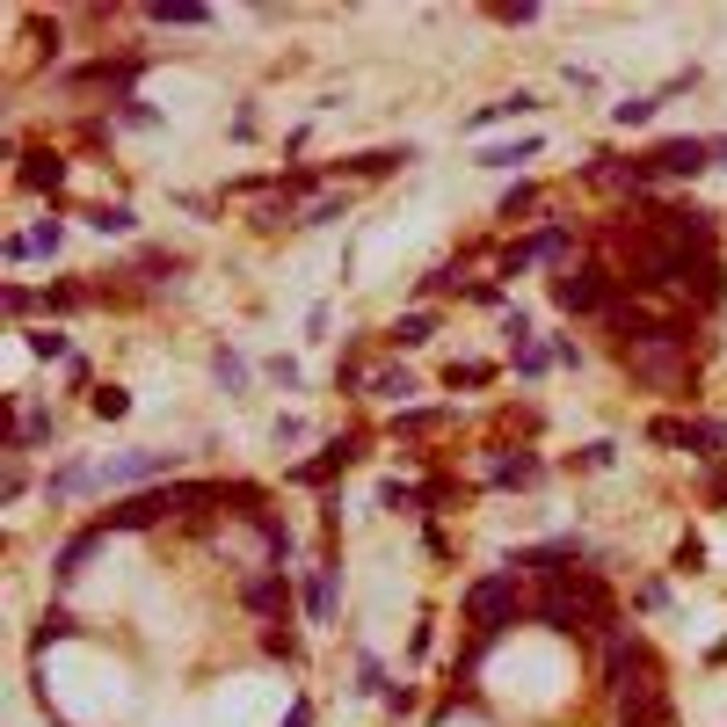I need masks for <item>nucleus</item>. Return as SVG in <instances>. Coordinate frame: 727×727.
<instances>
[{
	"mask_svg": "<svg viewBox=\"0 0 727 727\" xmlns=\"http://www.w3.org/2000/svg\"><path fill=\"white\" fill-rule=\"evenodd\" d=\"M139 73H146V59H87V66L66 73V87H117V95H131Z\"/></svg>",
	"mask_w": 727,
	"mask_h": 727,
	"instance_id": "nucleus-10",
	"label": "nucleus"
},
{
	"mask_svg": "<svg viewBox=\"0 0 727 727\" xmlns=\"http://www.w3.org/2000/svg\"><path fill=\"white\" fill-rule=\"evenodd\" d=\"M343 211H349V197H313V204L298 211V225H335Z\"/></svg>",
	"mask_w": 727,
	"mask_h": 727,
	"instance_id": "nucleus-40",
	"label": "nucleus"
},
{
	"mask_svg": "<svg viewBox=\"0 0 727 727\" xmlns=\"http://www.w3.org/2000/svg\"><path fill=\"white\" fill-rule=\"evenodd\" d=\"M415 503H422V487H400V481L379 487V509H415Z\"/></svg>",
	"mask_w": 727,
	"mask_h": 727,
	"instance_id": "nucleus-50",
	"label": "nucleus"
},
{
	"mask_svg": "<svg viewBox=\"0 0 727 727\" xmlns=\"http://www.w3.org/2000/svg\"><path fill=\"white\" fill-rule=\"evenodd\" d=\"M487 15H495V22H509V30H531V22H538V0H495Z\"/></svg>",
	"mask_w": 727,
	"mask_h": 727,
	"instance_id": "nucleus-35",
	"label": "nucleus"
},
{
	"mask_svg": "<svg viewBox=\"0 0 727 727\" xmlns=\"http://www.w3.org/2000/svg\"><path fill=\"white\" fill-rule=\"evenodd\" d=\"M30 241H36V255H59V247H66V225H59V219H44V225L30 233Z\"/></svg>",
	"mask_w": 727,
	"mask_h": 727,
	"instance_id": "nucleus-51",
	"label": "nucleus"
},
{
	"mask_svg": "<svg viewBox=\"0 0 727 727\" xmlns=\"http://www.w3.org/2000/svg\"><path fill=\"white\" fill-rule=\"evenodd\" d=\"M698 568H706V538L684 531V538H676V575H698Z\"/></svg>",
	"mask_w": 727,
	"mask_h": 727,
	"instance_id": "nucleus-42",
	"label": "nucleus"
},
{
	"mask_svg": "<svg viewBox=\"0 0 727 727\" xmlns=\"http://www.w3.org/2000/svg\"><path fill=\"white\" fill-rule=\"evenodd\" d=\"M87 408H95L103 422H124V415H131V393H124V386H95V393H87Z\"/></svg>",
	"mask_w": 727,
	"mask_h": 727,
	"instance_id": "nucleus-32",
	"label": "nucleus"
},
{
	"mask_svg": "<svg viewBox=\"0 0 727 727\" xmlns=\"http://www.w3.org/2000/svg\"><path fill=\"white\" fill-rule=\"evenodd\" d=\"M146 22H160V30H211V8L204 0H154Z\"/></svg>",
	"mask_w": 727,
	"mask_h": 727,
	"instance_id": "nucleus-17",
	"label": "nucleus"
},
{
	"mask_svg": "<svg viewBox=\"0 0 727 727\" xmlns=\"http://www.w3.org/2000/svg\"><path fill=\"white\" fill-rule=\"evenodd\" d=\"M364 393H371V400H393V408H408V393H415V371H408V364H379V371L364 379Z\"/></svg>",
	"mask_w": 727,
	"mask_h": 727,
	"instance_id": "nucleus-19",
	"label": "nucleus"
},
{
	"mask_svg": "<svg viewBox=\"0 0 727 727\" xmlns=\"http://www.w3.org/2000/svg\"><path fill=\"white\" fill-rule=\"evenodd\" d=\"M706 495H713V503L727 509V466H713V473H706Z\"/></svg>",
	"mask_w": 727,
	"mask_h": 727,
	"instance_id": "nucleus-58",
	"label": "nucleus"
},
{
	"mask_svg": "<svg viewBox=\"0 0 727 727\" xmlns=\"http://www.w3.org/2000/svg\"><path fill=\"white\" fill-rule=\"evenodd\" d=\"M247 225H255V233H284V225H298V211H292V197H262Z\"/></svg>",
	"mask_w": 727,
	"mask_h": 727,
	"instance_id": "nucleus-29",
	"label": "nucleus"
},
{
	"mask_svg": "<svg viewBox=\"0 0 727 727\" xmlns=\"http://www.w3.org/2000/svg\"><path fill=\"white\" fill-rule=\"evenodd\" d=\"M531 247H538V262H560V255H568V225H546V233H531Z\"/></svg>",
	"mask_w": 727,
	"mask_h": 727,
	"instance_id": "nucleus-45",
	"label": "nucleus"
},
{
	"mask_svg": "<svg viewBox=\"0 0 727 727\" xmlns=\"http://www.w3.org/2000/svg\"><path fill=\"white\" fill-rule=\"evenodd\" d=\"M0 306H8V320H22L30 306H44V292H30V284H8V292H0Z\"/></svg>",
	"mask_w": 727,
	"mask_h": 727,
	"instance_id": "nucleus-47",
	"label": "nucleus"
},
{
	"mask_svg": "<svg viewBox=\"0 0 727 727\" xmlns=\"http://www.w3.org/2000/svg\"><path fill=\"white\" fill-rule=\"evenodd\" d=\"M15 160H22L15 182H22V190H36V197H59V190H66V175H73V160L52 154V146H30V154H15Z\"/></svg>",
	"mask_w": 727,
	"mask_h": 727,
	"instance_id": "nucleus-9",
	"label": "nucleus"
},
{
	"mask_svg": "<svg viewBox=\"0 0 727 727\" xmlns=\"http://www.w3.org/2000/svg\"><path fill=\"white\" fill-rule=\"evenodd\" d=\"M73 633H81V619H73V611H44V619H36V633H30V647L36 655H44V647H59V641H73Z\"/></svg>",
	"mask_w": 727,
	"mask_h": 727,
	"instance_id": "nucleus-23",
	"label": "nucleus"
},
{
	"mask_svg": "<svg viewBox=\"0 0 727 727\" xmlns=\"http://www.w3.org/2000/svg\"><path fill=\"white\" fill-rule=\"evenodd\" d=\"M262 371H270V379H277V386H298V357H270V364H262Z\"/></svg>",
	"mask_w": 727,
	"mask_h": 727,
	"instance_id": "nucleus-55",
	"label": "nucleus"
},
{
	"mask_svg": "<svg viewBox=\"0 0 727 727\" xmlns=\"http://www.w3.org/2000/svg\"><path fill=\"white\" fill-rule=\"evenodd\" d=\"M430 335H436V313H400L393 328H386V343H393V349H422Z\"/></svg>",
	"mask_w": 727,
	"mask_h": 727,
	"instance_id": "nucleus-22",
	"label": "nucleus"
},
{
	"mask_svg": "<svg viewBox=\"0 0 727 727\" xmlns=\"http://www.w3.org/2000/svg\"><path fill=\"white\" fill-rule=\"evenodd\" d=\"M546 357H554V364H582V343H575V335H554V343H546Z\"/></svg>",
	"mask_w": 727,
	"mask_h": 727,
	"instance_id": "nucleus-54",
	"label": "nucleus"
},
{
	"mask_svg": "<svg viewBox=\"0 0 727 727\" xmlns=\"http://www.w3.org/2000/svg\"><path fill=\"white\" fill-rule=\"evenodd\" d=\"M625 371L641 386H655V393H692V313H662V328L647 335L641 349H625Z\"/></svg>",
	"mask_w": 727,
	"mask_h": 727,
	"instance_id": "nucleus-1",
	"label": "nucleus"
},
{
	"mask_svg": "<svg viewBox=\"0 0 727 727\" xmlns=\"http://www.w3.org/2000/svg\"><path fill=\"white\" fill-rule=\"evenodd\" d=\"M459 611L473 619V633H509V625L524 619V589H517V575H481V582L459 597Z\"/></svg>",
	"mask_w": 727,
	"mask_h": 727,
	"instance_id": "nucleus-3",
	"label": "nucleus"
},
{
	"mask_svg": "<svg viewBox=\"0 0 727 727\" xmlns=\"http://www.w3.org/2000/svg\"><path fill=\"white\" fill-rule=\"evenodd\" d=\"M524 211H538V182H509L503 190V219H524Z\"/></svg>",
	"mask_w": 727,
	"mask_h": 727,
	"instance_id": "nucleus-43",
	"label": "nucleus"
},
{
	"mask_svg": "<svg viewBox=\"0 0 727 727\" xmlns=\"http://www.w3.org/2000/svg\"><path fill=\"white\" fill-rule=\"evenodd\" d=\"M415 160V146H371V154H349L343 168L357 175V182H379V175H393V168H408Z\"/></svg>",
	"mask_w": 727,
	"mask_h": 727,
	"instance_id": "nucleus-16",
	"label": "nucleus"
},
{
	"mask_svg": "<svg viewBox=\"0 0 727 727\" xmlns=\"http://www.w3.org/2000/svg\"><path fill=\"white\" fill-rule=\"evenodd\" d=\"M168 473H175V451L139 444V451H117V459H103V466H95V487H131V495H139V481H168Z\"/></svg>",
	"mask_w": 727,
	"mask_h": 727,
	"instance_id": "nucleus-4",
	"label": "nucleus"
},
{
	"mask_svg": "<svg viewBox=\"0 0 727 727\" xmlns=\"http://www.w3.org/2000/svg\"><path fill=\"white\" fill-rule=\"evenodd\" d=\"M73 306H87L81 284H44V313H73Z\"/></svg>",
	"mask_w": 727,
	"mask_h": 727,
	"instance_id": "nucleus-44",
	"label": "nucleus"
},
{
	"mask_svg": "<svg viewBox=\"0 0 727 727\" xmlns=\"http://www.w3.org/2000/svg\"><path fill=\"white\" fill-rule=\"evenodd\" d=\"M538 451H495V459H487V487H531L538 481Z\"/></svg>",
	"mask_w": 727,
	"mask_h": 727,
	"instance_id": "nucleus-15",
	"label": "nucleus"
},
{
	"mask_svg": "<svg viewBox=\"0 0 727 727\" xmlns=\"http://www.w3.org/2000/svg\"><path fill=\"white\" fill-rule=\"evenodd\" d=\"M95 233H139V211L131 204H95V211H81Z\"/></svg>",
	"mask_w": 727,
	"mask_h": 727,
	"instance_id": "nucleus-27",
	"label": "nucleus"
},
{
	"mask_svg": "<svg viewBox=\"0 0 727 727\" xmlns=\"http://www.w3.org/2000/svg\"><path fill=\"white\" fill-rule=\"evenodd\" d=\"M517 117H538V95H531V87H517V95H503V103L473 109V117H466V131L481 139V131H495V124H517Z\"/></svg>",
	"mask_w": 727,
	"mask_h": 727,
	"instance_id": "nucleus-14",
	"label": "nucleus"
},
{
	"mask_svg": "<svg viewBox=\"0 0 727 727\" xmlns=\"http://www.w3.org/2000/svg\"><path fill=\"white\" fill-rule=\"evenodd\" d=\"M109 124H124V131H160V117L139 103V95H117V103H109Z\"/></svg>",
	"mask_w": 727,
	"mask_h": 727,
	"instance_id": "nucleus-28",
	"label": "nucleus"
},
{
	"mask_svg": "<svg viewBox=\"0 0 727 727\" xmlns=\"http://www.w3.org/2000/svg\"><path fill=\"white\" fill-rule=\"evenodd\" d=\"M211 371H219V386H225V393H241V386H247V364L233 357V349H211Z\"/></svg>",
	"mask_w": 727,
	"mask_h": 727,
	"instance_id": "nucleus-36",
	"label": "nucleus"
},
{
	"mask_svg": "<svg viewBox=\"0 0 727 727\" xmlns=\"http://www.w3.org/2000/svg\"><path fill=\"white\" fill-rule=\"evenodd\" d=\"M30 357H44V364H73V343L59 328H36L30 335Z\"/></svg>",
	"mask_w": 727,
	"mask_h": 727,
	"instance_id": "nucleus-33",
	"label": "nucleus"
},
{
	"mask_svg": "<svg viewBox=\"0 0 727 727\" xmlns=\"http://www.w3.org/2000/svg\"><path fill=\"white\" fill-rule=\"evenodd\" d=\"M531 619L546 625V633H560V641H597V633H589V619H582V604H575L568 589H538Z\"/></svg>",
	"mask_w": 727,
	"mask_h": 727,
	"instance_id": "nucleus-8",
	"label": "nucleus"
},
{
	"mask_svg": "<svg viewBox=\"0 0 727 727\" xmlns=\"http://www.w3.org/2000/svg\"><path fill=\"white\" fill-rule=\"evenodd\" d=\"M503 335H509V349H531V343H538V335H531V313H524V306L503 313Z\"/></svg>",
	"mask_w": 727,
	"mask_h": 727,
	"instance_id": "nucleus-48",
	"label": "nucleus"
},
{
	"mask_svg": "<svg viewBox=\"0 0 727 727\" xmlns=\"http://www.w3.org/2000/svg\"><path fill=\"white\" fill-rule=\"evenodd\" d=\"M277 727H313V698H292V713H284Z\"/></svg>",
	"mask_w": 727,
	"mask_h": 727,
	"instance_id": "nucleus-57",
	"label": "nucleus"
},
{
	"mask_svg": "<svg viewBox=\"0 0 727 727\" xmlns=\"http://www.w3.org/2000/svg\"><path fill=\"white\" fill-rule=\"evenodd\" d=\"M531 262H538V247H531V241H509V247H503V262H495V277H524Z\"/></svg>",
	"mask_w": 727,
	"mask_h": 727,
	"instance_id": "nucleus-39",
	"label": "nucleus"
},
{
	"mask_svg": "<svg viewBox=\"0 0 727 727\" xmlns=\"http://www.w3.org/2000/svg\"><path fill=\"white\" fill-rule=\"evenodd\" d=\"M684 451H692V459H706V466H727V422H692Z\"/></svg>",
	"mask_w": 727,
	"mask_h": 727,
	"instance_id": "nucleus-20",
	"label": "nucleus"
},
{
	"mask_svg": "<svg viewBox=\"0 0 727 727\" xmlns=\"http://www.w3.org/2000/svg\"><path fill=\"white\" fill-rule=\"evenodd\" d=\"M357 692L386 698V670H379V655H357Z\"/></svg>",
	"mask_w": 727,
	"mask_h": 727,
	"instance_id": "nucleus-49",
	"label": "nucleus"
},
{
	"mask_svg": "<svg viewBox=\"0 0 727 727\" xmlns=\"http://www.w3.org/2000/svg\"><path fill=\"white\" fill-rule=\"evenodd\" d=\"M103 524H87V531H73L66 538V546H59V554H52V582L59 589H66V582H81V568H87V554H95V546H103Z\"/></svg>",
	"mask_w": 727,
	"mask_h": 727,
	"instance_id": "nucleus-13",
	"label": "nucleus"
},
{
	"mask_svg": "<svg viewBox=\"0 0 727 727\" xmlns=\"http://www.w3.org/2000/svg\"><path fill=\"white\" fill-rule=\"evenodd\" d=\"M262 655H277V662H298L306 647H298V633H277V625H270V633H262Z\"/></svg>",
	"mask_w": 727,
	"mask_h": 727,
	"instance_id": "nucleus-46",
	"label": "nucleus"
},
{
	"mask_svg": "<svg viewBox=\"0 0 727 727\" xmlns=\"http://www.w3.org/2000/svg\"><path fill=\"white\" fill-rule=\"evenodd\" d=\"M647 436H655V444H670V451H684L692 422H684V415H655V422H647Z\"/></svg>",
	"mask_w": 727,
	"mask_h": 727,
	"instance_id": "nucleus-41",
	"label": "nucleus"
},
{
	"mask_svg": "<svg viewBox=\"0 0 727 727\" xmlns=\"http://www.w3.org/2000/svg\"><path fill=\"white\" fill-rule=\"evenodd\" d=\"M255 531H262V546H270V560H292V531H284V524L270 517V509L255 517Z\"/></svg>",
	"mask_w": 727,
	"mask_h": 727,
	"instance_id": "nucleus-38",
	"label": "nucleus"
},
{
	"mask_svg": "<svg viewBox=\"0 0 727 727\" xmlns=\"http://www.w3.org/2000/svg\"><path fill=\"white\" fill-rule=\"evenodd\" d=\"M87 487H95V466H59L52 481H44V495H52V503H73V495H87Z\"/></svg>",
	"mask_w": 727,
	"mask_h": 727,
	"instance_id": "nucleus-25",
	"label": "nucleus"
},
{
	"mask_svg": "<svg viewBox=\"0 0 727 727\" xmlns=\"http://www.w3.org/2000/svg\"><path fill=\"white\" fill-rule=\"evenodd\" d=\"M357 459H364V436H328L313 459H298V466H292V481L298 487H328V481H343Z\"/></svg>",
	"mask_w": 727,
	"mask_h": 727,
	"instance_id": "nucleus-6",
	"label": "nucleus"
},
{
	"mask_svg": "<svg viewBox=\"0 0 727 727\" xmlns=\"http://www.w3.org/2000/svg\"><path fill=\"white\" fill-rule=\"evenodd\" d=\"M335 604H343V568L320 560V568L306 575V619L313 625H335Z\"/></svg>",
	"mask_w": 727,
	"mask_h": 727,
	"instance_id": "nucleus-12",
	"label": "nucleus"
},
{
	"mask_svg": "<svg viewBox=\"0 0 727 727\" xmlns=\"http://www.w3.org/2000/svg\"><path fill=\"white\" fill-rule=\"evenodd\" d=\"M692 298H698V306H720V298H727V262L720 255H706V262H698V277H692Z\"/></svg>",
	"mask_w": 727,
	"mask_h": 727,
	"instance_id": "nucleus-21",
	"label": "nucleus"
},
{
	"mask_svg": "<svg viewBox=\"0 0 727 727\" xmlns=\"http://www.w3.org/2000/svg\"><path fill=\"white\" fill-rule=\"evenodd\" d=\"M386 713H415V692L408 684H386Z\"/></svg>",
	"mask_w": 727,
	"mask_h": 727,
	"instance_id": "nucleus-56",
	"label": "nucleus"
},
{
	"mask_svg": "<svg viewBox=\"0 0 727 727\" xmlns=\"http://www.w3.org/2000/svg\"><path fill=\"white\" fill-rule=\"evenodd\" d=\"M444 408H400V415H393V436H430V430H444Z\"/></svg>",
	"mask_w": 727,
	"mask_h": 727,
	"instance_id": "nucleus-30",
	"label": "nucleus"
},
{
	"mask_svg": "<svg viewBox=\"0 0 727 727\" xmlns=\"http://www.w3.org/2000/svg\"><path fill=\"white\" fill-rule=\"evenodd\" d=\"M611 459H619V444H582V451H575V466H582V473L611 466Z\"/></svg>",
	"mask_w": 727,
	"mask_h": 727,
	"instance_id": "nucleus-52",
	"label": "nucleus"
},
{
	"mask_svg": "<svg viewBox=\"0 0 727 727\" xmlns=\"http://www.w3.org/2000/svg\"><path fill=\"white\" fill-rule=\"evenodd\" d=\"M444 386H451V393H481V386H495V364H481V357L451 364V371H444Z\"/></svg>",
	"mask_w": 727,
	"mask_h": 727,
	"instance_id": "nucleus-26",
	"label": "nucleus"
},
{
	"mask_svg": "<svg viewBox=\"0 0 727 727\" xmlns=\"http://www.w3.org/2000/svg\"><path fill=\"white\" fill-rule=\"evenodd\" d=\"M139 270H146V284H175L182 255H168V247H146V255H139Z\"/></svg>",
	"mask_w": 727,
	"mask_h": 727,
	"instance_id": "nucleus-34",
	"label": "nucleus"
},
{
	"mask_svg": "<svg viewBox=\"0 0 727 727\" xmlns=\"http://www.w3.org/2000/svg\"><path fill=\"white\" fill-rule=\"evenodd\" d=\"M575 560H582V538H546V546H524L517 560H509V568H524V575H546V582H554V575H568Z\"/></svg>",
	"mask_w": 727,
	"mask_h": 727,
	"instance_id": "nucleus-11",
	"label": "nucleus"
},
{
	"mask_svg": "<svg viewBox=\"0 0 727 727\" xmlns=\"http://www.w3.org/2000/svg\"><path fill=\"white\" fill-rule=\"evenodd\" d=\"M647 168H655V182H692L713 168V139H662L647 146Z\"/></svg>",
	"mask_w": 727,
	"mask_h": 727,
	"instance_id": "nucleus-5",
	"label": "nucleus"
},
{
	"mask_svg": "<svg viewBox=\"0 0 727 727\" xmlns=\"http://www.w3.org/2000/svg\"><path fill=\"white\" fill-rule=\"evenodd\" d=\"M554 306L575 313V320H589V313L604 320V313L619 306V277H611L604 262H568V270L554 277Z\"/></svg>",
	"mask_w": 727,
	"mask_h": 727,
	"instance_id": "nucleus-2",
	"label": "nucleus"
},
{
	"mask_svg": "<svg viewBox=\"0 0 727 727\" xmlns=\"http://www.w3.org/2000/svg\"><path fill=\"white\" fill-rule=\"evenodd\" d=\"M509 364H517V379H546V371H554L546 343H531V349H509Z\"/></svg>",
	"mask_w": 727,
	"mask_h": 727,
	"instance_id": "nucleus-37",
	"label": "nucleus"
},
{
	"mask_svg": "<svg viewBox=\"0 0 727 727\" xmlns=\"http://www.w3.org/2000/svg\"><path fill=\"white\" fill-rule=\"evenodd\" d=\"M292 604H298V589H292V575L284 568H262V575H247L241 582V611H255V619H292Z\"/></svg>",
	"mask_w": 727,
	"mask_h": 727,
	"instance_id": "nucleus-7",
	"label": "nucleus"
},
{
	"mask_svg": "<svg viewBox=\"0 0 727 727\" xmlns=\"http://www.w3.org/2000/svg\"><path fill=\"white\" fill-rule=\"evenodd\" d=\"M52 430H59V422L44 415V408H30V415H22L15 430H8V459H22V451H30V444H44V436H52Z\"/></svg>",
	"mask_w": 727,
	"mask_h": 727,
	"instance_id": "nucleus-24",
	"label": "nucleus"
},
{
	"mask_svg": "<svg viewBox=\"0 0 727 727\" xmlns=\"http://www.w3.org/2000/svg\"><path fill=\"white\" fill-rule=\"evenodd\" d=\"M662 109V95H625V103H611V124H619V131H633V124H647Z\"/></svg>",
	"mask_w": 727,
	"mask_h": 727,
	"instance_id": "nucleus-31",
	"label": "nucleus"
},
{
	"mask_svg": "<svg viewBox=\"0 0 727 727\" xmlns=\"http://www.w3.org/2000/svg\"><path fill=\"white\" fill-rule=\"evenodd\" d=\"M0 255H8V262H15V270H22V262L36 255V241H30V233H8V241H0Z\"/></svg>",
	"mask_w": 727,
	"mask_h": 727,
	"instance_id": "nucleus-53",
	"label": "nucleus"
},
{
	"mask_svg": "<svg viewBox=\"0 0 727 727\" xmlns=\"http://www.w3.org/2000/svg\"><path fill=\"white\" fill-rule=\"evenodd\" d=\"M538 154H546V139H538V131H524V139L481 146V168H524V160H538Z\"/></svg>",
	"mask_w": 727,
	"mask_h": 727,
	"instance_id": "nucleus-18",
	"label": "nucleus"
}]
</instances>
